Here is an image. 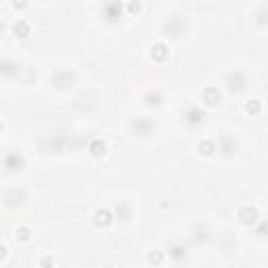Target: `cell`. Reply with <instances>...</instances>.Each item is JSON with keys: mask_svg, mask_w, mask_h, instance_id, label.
<instances>
[{"mask_svg": "<svg viewBox=\"0 0 268 268\" xmlns=\"http://www.w3.org/2000/svg\"><path fill=\"white\" fill-rule=\"evenodd\" d=\"M103 17L107 23H116L122 17V3L120 0H109V3L103 7Z\"/></svg>", "mask_w": 268, "mask_h": 268, "instance_id": "3957f363", "label": "cell"}, {"mask_svg": "<svg viewBox=\"0 0 268 268\" xmlns=\"http://www.w3.org/2000/svg\"><path fill=\"white\" fill-rule=\"evenodd\" d=\"M132 132L136 134V136H149V134H153V130H155V122L153 120H147V118H136L134 122H132Z\"/></svg>", "mask_w": 268, "mask_h": 268, "instance_id": "277c9868", "label": "cell"}, {"mask_svg": "<svg viewBox=\"0 0 268 268\" xmlns=\"http://www.w3.org/2000/svg\"><path fill=\"white\" fill-rule=\"evenodd\" d=\"M73 82V73L69 69H57L55 71V84L57 88H67Z\"/></svg>", "mask_w": 268, "mask_h": 268, "instance_id": "52a82bcc", "label": "cell"}, {"mask_svg": "<svg viewBox=\"0 0 268 268\" xmlns=\"http://www.w3.org/2000/svg\"><path fill=\"white\" fill-rule=\"evenodd\" d=\"M166 29V36H174V38H180L184 31H186V19H182L180 15H174V17H170L164 25Z\"/></svg>", "mask_w": 268, "mask_h": 268, "instance_id": "6da1fadb", "label": "cell"}, {"mask_svg": "<svg viewBox=\"0 0 268 268\" xmlns=\"http://www.w3.org/2000/svg\"><path fill=\"white\" fill-rule=\"evenodd\" d=\"M254 19H256V23H258V25H262V27H266V25H268V5H262V7L256 11Z\"/></svg>", "mask_w": 268, "mask_h": 268, "instance_id": "ba28073f", "label": "cell"}, {"mask_svg": "<svg viewBox=\"0 0 268 268\" xmlns=\"http://www.w3.org/2000/svg\"><path fill=\"white\" fill-rule=\"evenodd\" d=\"M168 254H170V258L174 260V262H180L182 258H186V249L182 245H172Z\"/></svg>", "mask_w": 268, "mask_h": 268, "instance_id": "9c48e42d", "label": "cell"}, {"mask_svg": "<svg viewBox=\"0 0 268 268\" xmlns=\"http://www.w3.org/2000/svg\"><path fill=\"white\" fill-rule=\"evenodd\" d=\"M147 105H160L162 103V94H147Z\"/></svg>", "mask_w": 268, "mask_h": 268, "instance_id": "8fae6325", "label": "cell"}, {"mask_svg": "<svg viewBox=\"0 0 268 268\" xmlns=\"http://www.w3.org/2000/svg\"><path fill=\"white\" fill-rule=\"evenodd\" d=\"M235 147H237V145H235L231 138H222V143H220V151H222L224 155H231L235 151Z\"/></svg>", "mask_w": 268, "mask_h": 268, "instance_id": "30bf717a", "label": "cell"}, {"mask_svg": "<svg viewBox=\"0 0 268 268\" xmlns=\"http://www.w3.org/2000/svg\"><path fill=\"white\" fill-rule=\"evenodd\" d=\"M5 168H7L9 174H13V172H19V170L23 168V155L17 153V151L9 153V155L5 157Z\"/></svg>", "mask_w": 268, "mask_h": 268, "instance_id": "5b68a950", "label": "cell"}, {"mask_svg": "<svg viewBox=\"0 0 268 268\" xmlns=\"http://www.w3.org/2000/svg\"><path fill=\"white\" fill-rule=\"evenodd\" d=\"M226 86H228V90H233V92L245 90V88H247V75H245L243 71H231V73L226 75Z\"/></svg>", "mask_w": 268, "mask_h": 268, "instance_id": "7a4b0ae2", "label": "cell"}, {"mask_svg": "<svg viewBox=\"0 0 268 268\" xmlns=\"http://www.w3.org/2000/svg\"><path fill=\"white\" fill-rule=\"evenodd\" d=\"M184 122L191 124V126H199V124L206 122V113H203L199 107L193 105V107H188L186 111H184Z\"/></svg>", "mask_w": 268, "mask_h": 268, "instance_id": "8992f818", "label": "cell"}]
</instances>
